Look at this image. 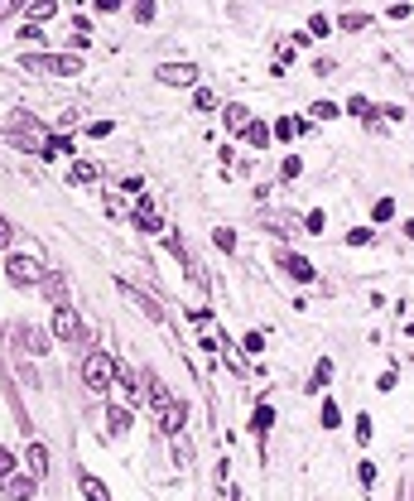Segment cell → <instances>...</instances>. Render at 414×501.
I'll use <instances>...</instances> for the list:
<instances>
[{"label":"cell","mask_w":414,"mask_h":501,"mask_svg":"<svg viewBox=\"0 0 414 501\" xmlns=\"http://www.w3.org/2000/svg\"><path fill=\"white\" fill-rule=\"evenodd\" d=\"M20 68H25V73H39V78H78V73H83V58L78 54H29L25 49Z\"/></svg>","instance_id":"1"},{"label":"cell","mask_w":414,"mask_h":501,"mask_svg":"<svg viewBox=\"0 0 414 501\" xmlns=\"http://www.w3.org/2000/svg\"><path fill=\"white\" fill-rule=\"evenodd\" d=\"M83 381L92 395H106L111 386H116V357H106V352H92L83 362Z\"/></svg>","instance_id":"2"},{"label":"cell","mask_w":414,"mask_h":501,"mask_svg":"<svg viewBox=\"0 0 414 501\" xmlns=\"http://www.w3.org/2000/svg\"><path fill=\"white\" fill-rule=\"evenodd\" d=\"M39 275H44V270H39V260H34V255H10V260H5V279H10L15 289L39 284Z\"/></svg>","instance_id":"3"},{"label":"cell","mask_w":414,"mask_h":501,"mask_svg":"<svg viewBox=\"0 0 414 501\" xmlns=\"http://www.w3.org/2000/svg\"><path fill=\"white\" fill-rule=\"evenodd\" d=\"M116 289H121V294H126V299H130V304H135L140 313H145V318H150V323H159V318H164V308L154 304V299H150V294H145V289H135V284H130V279H116Z\"/></svg>","instance_id":"4"},{"label":"cell","mask_w":414,"mask_h":501,"mask_svg":"<svg viewBox=\"0 0 414 501\" xmlns=\"http://www.w3.org/2000/svg\"><path fill=\"white\" fill-rule=\"evenodd\" d=\"M54 337L58 342H78L83 337V323H78V313L63 304V308H54Z\"/></svg>","instance_id":"5"},{"label":"cell","mask_w":414,"mask_h":501,"mask_svg":"<svg viewBox=\"0 0 414 501\" xmlns=\"http://www.w3.org/2000/svg\"><path fill=\"white\" fill-rule=\"evenodd\" d=\"M154 78H159L164 87H193L197 83V68H193V63H164Z\"/></svg>","instance_id":"6"},{"label":"cell","mask_w":414,"mask_h":501,"mask_svg":"<svg viewBox=\"0 0 414 501\" xmlns=\"http://www.w3.org/2000/svg\"><path fill=\"white\" fill-rule=\"evenodd\" d=\"M154 419H159V429H164L169 439H178V434H183V405H178V400L159 405V410H154Z\"/></svg>","instance_id":"7"},{"label":"cell","mask_w":414,"mask_h":501,"mask_svg":"<svg viewBox=\"0 0 414 501\" xmlns=\"http://www.w3.org/2000/svg\"><path fill=\"white\" fill-rule=\"evenodd\" d=\"M34 492H39V477H20V473L5 477V497L10 501H34Z\"/></svg>","instance_id":"8"},{"label":"cell","mask_w":414,"mask_h":501,"mask_svg":"<svg viewBox=\"0 0 414 501\" xmlns=\"http://www.w3.org/2000/svg\"><path fill=\"white\" fill-rule=\"evenodd\" d=\"M279 265H284V270H289V275L299 279V284H308V279L318 275V270H313V260H308V255H279Z\"/></svg>","instance_id":"9"},{"label":"cell","mask_w":414,"mask_h":501,"mask_svg":"<svg viewBox=\"0 0 414 501\" xmlns=\"http://www.w3.org/2000/svg\"><path fill=\"white\" fill-rule=\"evenodd\" d=\"M15 337H20V347H25L29 357H44L49 352V337L39 333V328H15Z\"/></svg>","instance_id":"10"},{"label":"cell","mask_w":414,"mask_h":501,"mask_svg":"<svg viewBox=\"0 0 414 501\" xmlns=\"http://www.w3.org/2000/svg\"><path fill=\"white\" fill-rule=\"evenodd\" d=\"M39 284H44V294L54 299V308H63V304H68V284H63V275H58V270L39 275Z\"/></svg>","instance_id":"11"},{"label":"cell","mask_w":414,"mask_h":501,"mask_svg":"<svg viewBox=\"0 0 414 501\" xmlns=\"http://www.w3.org/2000/svg\"><path fill=\"white\" fill-rule=\"evenodd\" d=\"M97 174H102V169L92 164V159H73V164H68V183L83 188V183H97Z\"/></svg>","instance_id":"12"},{"label":"cell","mask_w":414,"mask_h":501,"mask_svg":"<svg viewBox=\"0 0 414 501\" xmlns=\"http://www.w3.org/2000/svg\"><path fill=\"white\" fill-rule=\"evenodd\" d=\"M250 429H255V439H265V434L275 429V410H270V405H255V415H250Z\"/></svg>","instance_id":"13"},{"label":"cell","mask_w":414,"mask_h":501,"mask_svg":"<svg viewBox=\"0 0 414 501\" xmlns=\"http://www.w3.org/2000/svg\"><path fill=\"white\" fill-rule=\"evenodd\" d=\"M83 497H87V501H111V487L102 482V477L87 473V477H83Z\"/></svg>","instance_id":"14"},{"label":"cell","mask_w":414,"mask_h":501,"mask_svg":"<svg viewBox=\"0 0 414 501\" xmlns=\"http://www.w3.org/2000/svg\"><path fill=\"white\" fill-rule=\"evenodd\" d=\"M44 473H49V448L29 444V477H44Z\"/></svg>","instance_id":"15"},{"label":"cell","mask_w":414,"mask_h":501,"mask_svg":"<svg viewBox=\"0 0 414 501\" xmlns=\"http://www.w3.org/2000/svg\"><path fill=\"white\" fill-rule=\"evenodd\" d=\"M221 121H226L231 131H246V126H250V111H246V107H241V102H231V107L221 111Z\"/></svg>","instance_id":"16"},{"label":"cell","mask_w":414,"mask_h":501,"mask_svg":"<svg viewBox=\"0 0 414 501\" xmlns=\"http://www.w3.org/2000/svg\"><path fill=\"white\" fill-rule=\"evenodd\" d=\"M299 131H304V121H294V116H284V121H275V126H270V140H294V135H299Z\"/></svg>","instance_id":"17"},{"label":"cell","mask_w":414,"mask_h":501,"mask_svg":"<svg viewBox=\"0 0 414 501\" xmlns=\"http://www.w3.org/2000/svg\"><path fill=\"white\" fill-rule=\"evenodd\" d=\"M116 381H121V390H126V400H130V405H135V400H140V386H135V371H130V366H116Z\"/></svg>","instance_id":"18"},{"label":"cell","mask_w":414,"mask_h":501,"mask_svg":"<svg viewBox=\"0 0 414 501\" xmlns=\"http://www.w3.org/2000/svg\"><path fill=\"white\" fill-rule=\"evenodd\" d=\"M241 135H246L250 145H255V150H265V145H270V126H265V121H250Z\"/></svg>","instance_id":"19"},{"label":"cell","mask_w":414,"mask_h":501,"mask_svg":"<svg viewBox=\"0 0 414 501\" xmlns=\"http://www.w3.org/2000/svg\"><path fill=\"white\" fill-rule=\"evenodd\" d=\"M106 429H111V434H126V429H130V410L111 405V410H106Z\"/></svg>","instance_id":"20"},{"label":"cell","mask_w":414,"mask_h":501,"mask_svg":"<svg viewBox=\"0 0 414 501\" xmlns=\"http://www.w3.org/2000/svg\"><path fill=\"white\" fill-rule=\"evenodd\" d=\"M332 386V362L323 357V362L313 366V381H308V390H328Z\"/></svg>","instance_id":"21"},{"label":"cell","mask_w":414,"mask_h":501,"mask_svg":"<svg viewBox=\"0 0 414 501\" xmlns=\"http://www.w3.org/2000/svg\"><path fill=\"white\" fill-rule=\"evenodd\" d=\"M54 15H58V5H54V0H39V5L29 10V25L39 29V25H44V20H54Z\"/></svg>","instance_id":"22"},{"label":"cell","mask_w":414,"mask_h":501,"mask_svg":"<svg viewBox=\"0 0 414 501\" xmlns=\"http://www.w3.org/2000/svg\"><path fill=\"white\" fill-rule=\"evenodd\" d=\"M212 241H217V250L231 255V250H236V231H231V227H217V231H212Z\"/></svg>","instance_id":"23"},{"label":"cell","mask_w":414,"mask_h":501,"mask_svg":"<svg viewBox=\"0 0 414 501\" xmlns=\"http://www.w3.org/2000/svg\"><path fill=\"white\" fill-rule=\"evenodd\" d=\"M150 400H154V410L173 400V395H169V390H164V381H159V376H150Z\"/></svg>","instance_id":"24"},{"label":"cell","mask_w":414,"mask_h":501,"mask_svg":"<svg viewBox=\"0 0 414 501\" xmlns=\"http://www.w3.org/2000/svg\"><path fill=\"white\" fill-rule=\"evenodd\" d=\"M135 227H140V231H150V236H154V231H164L159 212H140V217H135Z\"/></svg>","instance_id":"25"},{"label":"cell","mask_w":414,"mask_h":501,"mask_svg":"<svg viewBox=\"0 0 414 501\" xmlns=\"http://www.w3.org/2000/svg\"><path fill=\"white\" fill-rule=\"evenodd\" d=\"M308 116H313V121H337V107H332V102H313Z\"/></svg>","instance_id":"26"},{"label":"cell","mask_w":414,"mask_h":501,"mask_svg":"<svg viewBox=\"0 0 414 501\" xmlns=\"http://www.w3.org/2000/svg\"><path fill=\"white\" fill-rule=\"evenodd\" d=\"M342 424V410H337V400H323V429H337Z\"/></svg>","instance_id":"27"},{"label":"cell","mask_w":414,"mask_h":501,"mask_svg":"<svg viewBox=\"0 0 414 501\" xmlns=\"http://www.w3.org/2000/svg\"><path fill=\"white\" fill-rule=\"evenodd\" d=\"M173 463H178V468H188V463H193V444H188V439H178V444H173Z\"/></svg>","instance_id":"28"},{"label":"cell","mask_w":414,"mask_h":501,"mask_svg":"<svg viewBox=\"0 0 414 501\" xmlns=\"http://www.w3.org/2000/svg\"><path fill=\"white\" fill-rule=\"evenodd\" d=\"M308 34H318V39L332 34V20H328V15H313V20H308Z\"/></svg>","instance_id":"29"},{"label":"cell","mask_w":414,"mask_h":501,"mask_svg":"<svg viewBox=\"0 0 414 501\" xmlns=\"http://www.w3.org/2000/svg\"><path fill=\"white\" fill-rule=\"evenodd\" d=\"M193 102H197V111H217V92H207V87H202V92H197Z\"/></svg>","instance_id":"30"},{"label":"cell","mask_w":414,"mask_h":501,"mask_svg":"<svg viewBox=\"0 0 414 501\" xmlns=\"http://www.w3.org/2000/svg\"><path fill=\"white\" fill-rule=\"evenodd\" d=\"M357 444H371V415H357Z\"/></svg>","instance_id":"31"},{"label":"cell","mask_w":414,"mask_h":501,"mask_svg":"<svg viewBox=\"0 0 414 501\" xmlns=\"http://www.w3.org/2000/svg\"><path fill=\"white\" fill-rule=\"evenodd\" d=\"M366 241H371V231H366V227H352V231H347V246H366Z\"/></svg>","instance_id":"32"},{"label":"cell","mask_w":414,"mask_h":501,"mask_svg":"<svg viewBox=\"0 0 414 501\" xmlns=\"http://www.w3.org/2000/svg\"><path fill=\"white\" fill-rule=\"evenodd\" d=\"M390 217H395V203L381 198V203H376V222H390Z\"/></svg>","instance_id":"33"},{"label":"cell","mask_w":414,"mask_h":501,"mask_svg":"<svg viewBox=\"0 0 414 501\" xmlns=\"http://www.w3.org/2000/svg\"><path fill=\"white\" fill-rule=\"evenodd\" d=\"M357 477H361V487H376V468L371 463H357Z\"/></svg>","instance_id":"34"},{"label":"cell","mask_w":414,"mask_h":501,"mask_svg":"<svg viewBox=\"0 0 414 501\" xmlns=\"http://www.w3.org/2000/svg\"><path fill=\"white\" fill-rule=\"evenodd\" d=\"M347 111H352V116H371V102H366V97H352Z\"/></svg>","instance_id":"35"},{"label":"cell","mask_w":414,"mask_h":501,"mask_svg":"<svg viewBox=\"0 0 414 501\" xmlns=\"http://www.w3.org/2000/svg\"><path fill=\"white\" fill-rule=\"evenodd\" d=\"M15 473V458H10V448H0V482Z\"/></svg>","instance_id":"36"},{"label":"cell","mask_w":414,"mask_h":501,"mask_svg":"<svg viewBox=\"0 0 414 501\" xmlns=\"http://www.w3.org/2000/svg\"><path fill=\"white\" fill-rule=\"evenodd\" d=\"M323 222H328V217H323V212H308V217H304V227H308V231H313V236H318V231H323Z\"/></svg>","instance_id":"37"},{"label":"cell","mask_w":414,"mask_h":501,"mask_svg":"<svg viewBox=\"0 0 414 501\" xmlns=\"http://www.w3.org/2000/svg\"><path fill=\"white\" fill-rule=\"evenodd\" d=\"M135 20H140V25H150V20H154V5H150V0H145V5H135Z\"/></svg>","instance_id":"38"},{"label":"cell","mask_w":414,"mask_h":501,"mask_svg":"<svg viewBox=\"0 0 414 501\" xmlns=\"http://www.w3.org/2000/svg\"><path fill=\"white\" fill-rule=\"evenodd\" d=\"M106 217H126V203L121 198H106Z\"/></svg>","instance_id":"39"},{"label":"cell","mask_w":414,"mask_h":501,"mask_svg":"<svg viewBox=\"0 0 414 501\" xmlns=\"http://www.w3.org/2000/svg\"><path fill=\"white\" fill-rule=\"evenodd\" d=\"M111 131H116V126H111V121H97V126H92V131H87V135H97V140H106Z\"/></svg>","instance_id":"40"},{"label":"cell","mask_w":414,"mask_h":501,"mask_svg":"<svg viewBox=\"0 0 414 501\" xmlns=\"http://www.w3.org/2000/svg\"><path fill=\"white\" fill-rule=\"evenodd\" d=\"M140 212H154V198H150V193L135 198V217H140Z\"/></svg>","instance_id":"41"},{"label":"cell","mask_w":414,"mask_h":501,"mask_svg":"<svg viewBox=\"0 0 414 501\" xmlns=\"http://www.w3.org/2000/svg\"><path fill=\"white\" fill-rule=\"evenodd\" d=\"M337 25H342V29H361V25H366V15H342Z\"/></svg>","instance_id":"42"},{"label":"cell","mask_w":414,"mask_h":501,"mask_svg":"<svg viewBox=\"0 0 414 501\" xmlns=\"http://www.w3.org/2000/svg\"><path fill=\"white\" fill-rule=\"evenodd\" d=\"M10 236H15V227H10V217H0V246H10Z\"/></svg>","instance_id":"43"},{"label":"cell","mask_w":414,"mask_h":501,"mask_svg":"<svg viewBox=\"0 0 414 501\" xmlns=\"http://www.w3.org/2000/svg\"><path fill=\"white\" fill-rule=\"evenodd\" d=\"M226 501H246V497H241V492H236V487H231V492H226Z\"/></svg>","instance_id":"44"}]
</instances>
